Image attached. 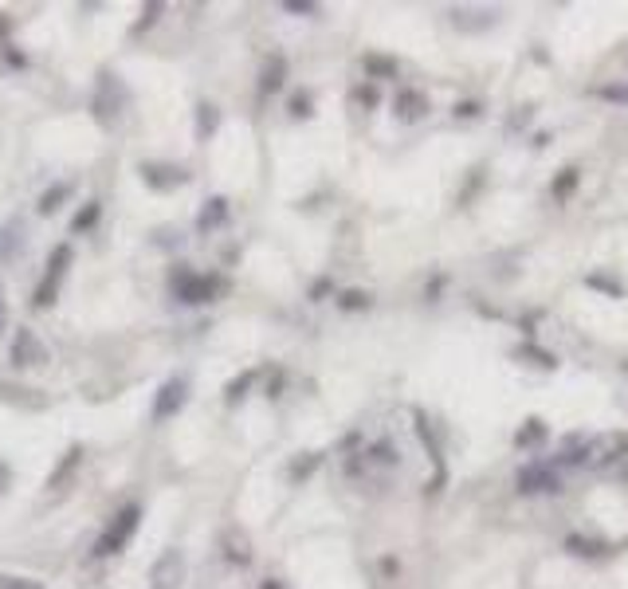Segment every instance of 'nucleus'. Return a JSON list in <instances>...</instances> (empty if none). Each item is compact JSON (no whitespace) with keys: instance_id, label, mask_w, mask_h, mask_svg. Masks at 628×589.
Returning a JSON list of instances; mask_svg holds the SVG:
<instances>
[{"instance_id":"obj_7","label":"nucleus","mask_w":628,"mask_h":589,"mask_svg":"<svg viewBox=\"0 0 628 589\" xmlns=\"http://www.w3.org/2000/svg\"><path fill=\"white\" fill-rule=\"evenodd\" d=\"M185 582V554L165 550L158 562L150 565V589H181Z\"/></svg>"},{"instance_id":"obj_2","label":"nucleus","mask_w":628,"mask_h":589,"mask_svg":"<svg viewBox=\"0 0 628 589\" xmlns=\"http://www.w3.org/2000/svg\"><path fill=\"white\" fill-rule=\"evenodd\" d=\"M224 279L220 275H205V271H193V267H173L169 271V291L177 303L185 306H205L220 294Z\"/></svg>"},{"instance_id":"obj_26","label":"nucleus","mask_w":628,"mask_h":589,"mask_svg":"<svg viewBox=\"0 0 628 589\" xmlns=\"http://www.w3.org/2000/svg\"><path fill=\"white\" fill-rule=\"evenodd\" d=\"M515 440H518V444H538V440H542V424H538V420H530L527 429H518Z\"/></svg>"},{"instance_id":"obj_1","label":"nucleus","mask_w":628,"mask_h":589,"mask_svg":"<svg viewBox=\"0 0 628 589\" xmlns=\"http://www.w3.org/2000/svg\"><path fill=\"white\" fill-rule=\"evenodd\" d=\"M138 526H141V507H138V503H126L122 511H118L111 523L102 526V535L94 538L91 562H102V558H114V554H122L126 542L138 535Z\"/></svg>"},{"instance_id":"obj_31","label":"nucleus","mask_w":628,"mask_h":589,"mask_svg":"<svg viewBox=\"0 0 628 589\" xmlns=\"http://www.w3.org/2000/svg\"><path fill=\"white\" fill-rule=\"evenodd\" d=\"M158 12H161L158 5H150V8H146V20H141V24H138V28H134V35H141V32H146V28H150V24H153V20H158Z\"/></svg>"},{"instance_id":"obj_22","label":"nucleus","mask_w":628,"mask_h":589,"mask_svg":"<svg viewBox=\"0 0 628 589\" xmlns=\"http://www.w3.org/2000/svg\"><path fill=\"white\" fill-rule=\"evenodd\" d=\"M224 558H228V562H236V565H247V562H252V550H247V538L224 542Z\"/></svg>"},{"instance_id":"obj_17","label":"nucleus","mask_w":628,"mask_h":589,"mask_svg":"<svg viewBox=\"0 0 628 589\" xmlns=\"http://www.w3.org/2000/svg\"><path fill=\"white\" fill-rule=\"evenodd\" d=\"M362 67H365V75L370 79H397V59H385V55H365L362 59Z\"/></svg>"},{"instance_id":"obj_8","label":"nucleus","mask_w":628,"mask_h":589,"mask_svg":"<svg viewBox=\"0 0 628 589\" xmlns=\"http://www.w3.org/2000/svg\"><path fill=\"white\" fill-rule=\"evenodd\" d=\"M185 389H188V381L185 377H169L161 389H158V397H153V409H150V417L153 420H169V417H177L181 412V405H185Z\"/></svg>"},{"instance_id":"obj_27","label":"nucleus","mask_w":628,"mask_h":589,"mask_svg":"<svg viewBox=\"0 0 628 589\" xmlns=\"http://www.w3.org/2000/svg\"><path fill=\"white\" fill-rule=\"evenodd\" d=\"M291 114H295V118H306V114H311V94H295V99H291Z\"/></svg>"},{"instance_id":"obj_19","label":"nucleus","mask_w":628,"mask_h":589,"mask_svg":"<svg viewBox=\"0 0 628 589\" xmlns=\"http://www.w3.org/2000/svg\"><path fill=\"white\" fill-rule=\"evenodd\" d=\"M565 550H570V554H577V558H585V554H589V558H597V554H605L609 546H605V542H597V538H565Z\"/></svg>"},{"instance_id":"obj_28","label":"nucleus","mask_w":628,"mask_h":589,"mask_svg":"<svg viewBox=\"0 0 628 589\" xmlns=\"http://www.w3.org/2000/svg\"><path fill=\"white\" fill-rule=\"evenodd\" d=\"M0 589H43V582H32V577H8V582H0Z\"/></svg>"},{"instance_id":"obj_24","label":"nucleus","mask_w":628,"mask_h":589,"mask_svg":"<svg viewBox=\"0 0 628 589\" xmlns=\"http://www.w3.org/2000/svg\"><path fill=\"white\" fill-rule=\"evenodd\" d=\"M0 67H8V71H24V67H28V55H24V52H16V47H5V52H0Z\"/></svg>"},{"instance_id":"obj_32","label":"nucleus","mask_w":628,"mask_h":589,"mask_svg":"<svg viewBox=\"0 0 628 589\" xmlns=\"http://www.w3.org/2000/svg\"><path fill=\"white\" fill-rule=\"evenodd\" d=\"M8 35H12V20H8V16H0V52L8 47Z\"/></svg>"},{"instance_id":"obj_13","label":"nucleus","mask_w":628,"mask_h":589,"mask_svg":"<svg viewBox=\"0 0 628 589\" xmlns=\"http://www.w3.org/2000/svg\"><path fill=\"white\" fill-rule=\"evenodd\" d=\"M624 436H601L597 444H585V468H605L609 459H617V452H624Z\"/></svg>"},{"instance_id":"obj_18","label":"nucleus","mask_w":628,"mask_h":589,"mask_svg":"<svg viewBox=\"0 0 628 589\" xmlns=\"http://www.w3.org/2000/svg\"><path fill=\"white\" fill-rule=\"evenodd\" d=\"M217 126H220V111L212 102H200L197 106V134L200 138H212V134H217Z\"/></svg>"},{"instance_id":"obj_35","label":"nucleus","mask_w":628,"mask_h":589,"mask_svg":"<svg viewBox=\"0 0 628 589\" xmlns=\"http://www.w3.org/2000/svg\"><path fill=\"white\" fill-rule=\"evenodd\" d=\"M259 589H283V585L275 582V577H271V582H264V585H259Z\"/></svg>"},{"instance_id":"obj_10","label":"nucleus","mask_w":628,"mask_h":589,"mask_svg":"<svg viewBox=\"0 0 628 589\" xmlns=\"http://www.w3.org/2000/svg\"><path fill=\"white\" fill-rule=\"evenodd\" d=\"M393 114H397V122H420L429 114V94L417 87H401L393 99Z\"/></svg>"},{"instance_id":"obj_16","label":"nucleus","mask_w":628,"mask_h":589,"mask_svg":"<svg viewBox=\"0 0 628 589\" xmlns=\"http://www.w3.org/2000/svg\"><path fill=\"white\" fill-rule=\"evenodd\" d=\"M79 464H82V452H79V448H75V452H67L63 459H59V464H55V471H52V476H47V491H59V488H63V483L71 479V476H75V471H79Z\"/></svg>"},{"instance_id":"obj_9","label":"nucleus","mask_w":628,"mask_h":589,"mask_svg":"<svg viewBox=\"0 0 628 589\" xmlns=\"http://www.w3.org/2000/svg\"><path fill=\"white\" fill-rule=\"evenodd\" d=\"M515 483H518V491H523V495H546V491H558L562 488V479L554 476V468H542V464L523 468L515 476Z\"/></svg>"},{"instance_id":"obj_30","label":"nucleus","mask_w":628,"mask_h":589,"mask_svg":"<svg viewBox=\"0 0 628 589\" xmlns=\"http://www.w3.org/2000/svg\"><path fill=\"white\" fill-rule=\"evenodd\" d=\"M479 114V102H456V118H476Z\"/></svg>"},{"instance_id":"obj_29","label":"nucleus","mask_w":628,"mask_h":589,"mask_svg":"<svg viewBox=\"0 0 628 589\" xmlns=\"http://www.w3.org/2000/svg\"><path fill=\"white\" fill-rule=\"evenodd\" d=\"M353 99H358L362 106H373L377 102V91L373 87H358V91H353Z\"/></svg>"},{"instance_id":"obj_21","label":"nucleus","mask_w":628,"mask_h":589,"mask_svg":"<svg viewBox=\"0 0 628 589\" xmlns=\"http://www.w3.org/2000/svg\"><path fill=\"white\" fill-rule=\"evenodd\" d=\"M577 177H582V169H577V165H570V169H562V177L554 181V197H558V200L570 197V193H574V185H577Z\"/></svg>"},{"instance_id":"obj_14","label":"nucleus","mask_w":628,"mask_h":589,"mask_svg":"<svg viewBox=\"0 0 628 589\" xmlns=\"http://www.w3.org/2000/svg\"><path fill=\"white\" fill-rule=\"evenodd\" d=\"M220 224H228V200H224V197H212L208 205L200 208L197 228H200V232H217Z\"/></svg>"},{"instance_id":"obj_20","label":"nucleus","mask_w":628,"mask_h":589,"mask_svg":"<svg viewBox=\"0 0 628 589\" xmlns=\"http://www.w3.org/2000/svg\"><path fill=\"white\" fill-rule=\"evenodd\" d=\"M256 377H259V370H244V373L236 377V381H232L228 389H224V397H228V405H236V401H240V397L247 393V389H252Z\"/></svg>"},{"instance_id":"obj_4","label":"nucleus","mask_w":628,"mask_h":589,"mask_svg":"<svg viewBox=\"0 0 628 589\" xmlns=\"http://www.w3.org/2000/svg\"><path fill=\"white\" fill-rule=\"evenodd\" d=\"M126 106H130L126 82L114 79V75H102V79H99V94H94V114H99V122H102L106 130H114L118 122H122Z\"/></svg>"},{"instance_id":"obj_36","label":"nucleus","mask_w":628,"mask_h":589,"mask_svg":"<svg viewBox=\"0 0 628 589\" xmlns=\"http://www.w3.org/2000/svg\"><path fill=\"white\" fill-rule=\"evenodd\" d=\"M0 323H5V303H0Z\"/></svg>"},{"instance_id":"obj_5","label":"nucleus","mask_w":628,"mask_h":589,"mask_svg":"<svg viewBox=\"0 0 628 589\" xmlns=\"http://www.w3.org/2000/svg\"><path fill=\"white\" fill-rule=\"evenodd\" d=\"M47 358H52V353H47L43 338L35 334V330H28V326L12 330V338H8V365L12 370H40Z\"/></svg>"},{"instance_id":"obj_23","label":"nucleus","mask_w":628,"mask_h":589,"mask_svg":"<svg viewBox=\"0 0 628 589\" xmlns=\"http://www.w3.org/2000/svg\"><path fill=\"white\" fill-rule=\"evenodd\" d=\"M338 306L342 311H365V306H370V291H346L338 299Z\"/></svg>"},{"instance_id":"obj_6","label":"nucleus","mask_w":628,"mask_h":589,"mask_svg":"<svg viewBox=\"0 0 628 589\" xmlns=\"http://www.w3.org/2000/svg\"><path fill=\"white\" fill-rule=\"evenodd\" d=\"M138 181L150 188V193H177V188H185L193 177H188V169L185 165H165V161H141L138 165Z\"/></svg>"},{"instance_id":"obj_11","label":"nucleus","mask_w":628,"mask_h":589,"mask_svg":"<svg viewBox=\"0 0 628 589\" xmlns=\"http://www.w3.org/2000/svg\"><path fill=\"white\" fill-rule=\"evenodd\" d=\"M75 188H79L75 177H63V181L47 185L43 193H40V217H55V212L63 208V205H71V197H75Z\"/></svg>"},{"instance_id":"obj_12","label":"nucleus","mask_w":628,"mask_h":589,"mask_svg":"<svg viewBox=\"0 0 628 589\" xmlns=\"http://www.w3.org/2000/svg\"><path fill=\"white\" fill-rule=\"evenodd\" d=\"M283 82H287V55H279V52H271L264 59V71H259V94H275L283 91Z\"/></svg>"},{"instance_id":"obj_33","label":"nucleus","mask_w":628,"mask_h":589,"mask_svg":"<svg viewBox=\"0 0 628 589\" xmlns=\"http://www.w3.org/2000/svg\"><path fill=\"white\" fill-rule=\"evenodd\" d=\"M601 94H605V99H617V102H628V87H605Z\"/></svg>"},{"instance_id":"obj_3","label":"nucleus","mask_w":628,"mask_h":589,"mask_svg":"<svg viewBox=\"0 0 628 589\" xmlns=\"http://www.w3.org/2000/svg\"><path fill=\"white\" fill-rule=\"evenodd\" d=\"M71 259H75V247H71L67 240L55 244L52 252H47L43 279L35 283V291H32V306H52L55 303V294H59V287H63V279H67V271H71Z\"/></svg>"},{"instance_id":"obj_34","label":"nucleus","mask_w":628,"mask_h":589,"mask_svg":"<svg viewBox=\"0 0 628 589\" xmlns=\"http://www.w3.org/2000/svg\"><path fill=\"white\" fill-rule=\"evenodd\" d=\"M8 479H12V471H8V464L0 459V495H5V488H8Z\"/></svg>"},{"instance_id":"obj_15","label":"nucleus","mask_w":628,"mask_h":589,"mask_svg":"<svg viewBox=\"0 0 628 589\" xmlns=\"http://www.w3.org/2000/svg\"><path fill=\"white\" fill-rule=\"evenodd\" d=\"M102 217V200L99 197H91V200H82V208L71 217V236H82V232H91L94 224H99Z\"/></svg>"},{"instance_id":"obj_25","label":"nucleus","mask_w":628,"mask_h":589,"mask_svg":"<svg viewBox=\"0 0 628 589\" xmlns=\"http://www.w3.org/2000/svg\"><path fill=\"white\" fill-rule=\"evenodd\" d=\"M370 459H373V464H397V452H393V444H373L370 448Z\"/></svg>"}]
</instances>
